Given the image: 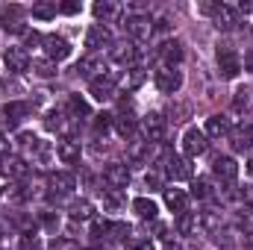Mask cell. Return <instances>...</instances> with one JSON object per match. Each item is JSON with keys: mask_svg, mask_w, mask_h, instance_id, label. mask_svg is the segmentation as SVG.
I'll use <instances>...</instances> for the list:
<instances>
[{"mask_svg": "<svg viewBox=\"0 0 253 250\" xmlns=\"http://www.w3.org/2000/svg\"><path fill=\"white\" fill-rule=\"evenodd\" d=\"M59 12H65V15H77V12H80V3H77V0H68V3H59Z\"/></svg>", "mask_w": 253, "mask_h": 250, "instance_id": "7bdbcfd3", "label": "cell"}, {"mask_svg": "<svg viewBox=\"0 0 253 250\" xmlns=\"http://www.w3.org/2000/svg\"><path fill=\"white\" fill-rule=\"evenodd\" d=\"M203 132H206V138H221V135H227V132H230V118H227V115H209Z\"/></svg>", "mask_w": 253, "mask_h": 250, "instance_id": "603a6c76", "label": "cell"}, {"mask_svg": "<svg viewBox=\"0 0 253 250\" xmlns=\"http://www.w3.org/2000/svg\"><path fill=\"white\" fill-rule=\"evenodd\" d=\"M112 124H115V129L124 135V138H129L132 132H135V115H132V103L129 100H121V109L112 115Z\"/></svg>", "mask_w": 253, "mask_h": 250, "instance_id": "9c48e42d", "label": "cell"}, {"mask_svg": "<svg viewBox=\"0 0 253 250\" xmlns=\"http://www.w3.org/2000/svg\"><path fill=\"white\" fill-rule=\"evenodd\" d=\"M212 21H215L218 30H233V27L239 24V9H236V6H227V3H218Z\"/></svg>", "mask_w": 253, "mask_h": 250, "instance_id": "e0dca14e", "label": "cell"}, {"mask_svg": "<svg viewBox=\"0 0 253 250\" xmlns=\"http://www.w3.org/2000/svg\"><path fill=\"white\" fill-rule=\"evenodd\" d=\"M121 203H124V197H121V191H118V188H109V191L103 194V206H106L109 212L121 209Z\"/></svg>", "mask_w": 253, "mask_h": 250, "instance_id": "d590c367", "label": "cell"}, {"mask_svg": "<svg viewBox=\"0 0 253 250\" xmlns=\"http://www.w3.org/2000/svg\"><path fill=\"white\" fill-rule=\"evenodd\" d=\"M245 245H248V248L253 250V233H248V236H245Z\"/></svg>", "mask_w": 253, "mask_h": 250, "instance_id": "c3c4849f", "label": "cell"}, {"mask_svg": "<svg viewBox=\"0 0 253 250\" xmlns=\"http://www.w3.org/2000/svg\"><path fill=\"white\" fill-rule=\"evenodd\" d=\"M206 147H209L206 132H203V129H197V126H189V129H186V135H183V153H186V159L203 156V153H206Z\"/></svg>", "mask_w": 253, "mask_h": 250, "instance_id": "8992f818", "label": "cell"}, {"mask_svg": "<svg viewBox=\"0 0 253 250\" xmlns=\"http://www.w3.org/2000/svg\"><path fill=\"white\" fill-rule=\"evenodd\" d=\"M50 250H74V245H71V242H53Z\"/></svg>", "mask_w": 253, "mask_h": 250, "instance_id": "bcb514c9", "label": "cell"}, {"mask_svg": "<svg viewBox=\"0 0 253 250\" xmlns=\"http://www.w3.org/2000/svg\"><path fill=\"white\" fill-rule=\"evenodd\" d=\"M242 106H248V91H245V88L236 91V109H242Z\"/></svg>", "mask_w": 253, "mask_h": 250, "instance_id": "ee69618b", "label": "cell"}, {"mask_svg": "<svg viewBox=\"0 0 253 250\" xmlns=\"http://www.w3.org/2000/svg\"><path fill=\"white\" fill-rule=\"evenodd\" d=\"M218 74L224 77V80H236L239 77V71H242V59H239V53L233 50V44H218Z\"/></svg>", "mask_w": 253, "mask_h": 250, "instance_id": "6da1fadb", "label": "cell"}, {"mask_svg": "<svg viewBox=\"0 0 253 250\" xmlns=\"http://www.w3.org/2000/svg\"><path fill=\"white\" fill-rule=\"evenodd\" d=\"M197 224H200L206 233H218V230H221V212H218V209H203V212L197 215Z\"/></svg>", "mask_w": 253, "mask_h": 250, "instance_id": "cb8c5ba5", "label": "cell"}, {"mask_svg": "<svg viewBox=\"0 0 253 250\" xmlns=\"http://www.w3.org/2000/svg\"><path fill=\"white\" fill-rule=\"evenodd\" d=\"M74 71L91 83V80H94V74H97V77H103V62H100V59H83V62H77Z\"/></svg>", "mask_w": 253, "mask_h": 250, "instance_id": "d4e9b609", "label": "cell"}, {"mask_svg": "<svg viewBox=\"0 0 253 250\" xmlns=\"http://www.w3.org/2000/svg\"><path fill=\"white\" fill-rule=\"evenodd\" d=\"M132 212H135L138 218H144V221H153L159 209H156L153 200H147V197H135V200H132Z\"/></svg>", "mask_w": 253, "mask_h": 250, "instance_id": "484cf974", "label": "cell"}, {"mask_svg": "<svg viewBox=\"0 0 253 250\" xmlns=\"http://www.w3.org/2000/svg\"><path fill=\"white\" fill-rule=\"evenodd\" d=\"M42 47H44V56H47L50 62H62V59H68V56H71V42H68L65 36H56V33L44 36Z\"/></svg>", "mask_w": 253, "mask_h": 250, "instance_id": "5b68a950", "label": "cell"}, {"mask_svg": "<svg viewBox=\"0 0 253 250\" xmlns=\"http://www.w3.org/2000/svg\"><path fill=\"white\" fill-rule=\"evenodd\" d=\"M6 153H9V138L0 132V156H6Z\"/></svg>", "mask_w": 253, "mask_h": 250, "instance_id": "7dc6e473", "label": "cell"}, {"mask_svg": "<svg viewBox=\"0 0 253 250\" xmlns=\"http://www.w3.org/2000/svg\"><path fill=\"white\" fill-rule=\"evenodd\" d=\"M129 250H156V245L150 239H135V242H129Z\"/></svg>", "mask_w": 253, "mask_h": 250, "instance_id": "b9f144b4", "label": "cell"}, {"mask_svg": "<svg viewBox=\"0 0 253 250\" xmlns=\"http://www.w3.org/2000/svg\"><path fill=\"white\" fill-rule=\"evenodd\" d=\"M248 174H253V159H251V165H248Z\"/></svg>", "mask_w": 253, "mask_h": 250, "instance_id": "681fc988", "label": "cell"}, {"mask_svg": "<svg viewBox=\"0 0 253 250\" xmlns=\"http://www.w3.org/2000/svg\"><path fill=\"white\" fill-rule=\"evenodd\" d=\"M91 215H94V206H91V200L80 197V200H74V203H71V218H74V221H88Z\"/></svg>", "mask_w": 253, "mask_h": 250, "instance_id": "83f0119b", "label": "cell"}, {"mask_svg": "<svg viewBox=\"0 0 253 250\" xmlns=\"http://www.w3.org/2000/svg\"><path fill=\"white\" fill-rule=\"evenodd\" d=\"M103 180H106V186L109 188H126V183H129V168L126 165H121V162H109L106 168H103Z\"/></svg>", "mask_w": 253, "mask_h": 250, "instance_id": "5bb4252c", "label": "cell"}, {"mask_svg": "<svg viewBox=\"0 0 253 250\" xmlns=\"http://www.w3.org/2000/svg\"><path fill=\"white\" fill-rule=\"evenodd\" d=\"M159 59L168 65V68H177V62L183 59V44L174 39V42H162V47H159Z\"/></svg>", "mask_w": 253, "mask_h": 250, "instance_id": "7402d4cb", "label": "cell"}, {"mask_svg": "<svg viewBox=\"0 0 253 250\" xmlns=\"http://www.w3.org/2000/svg\"><path fill=\"white\" fill-rule=\"evenodd\" d=\"M126 236H129V227H126V224H106V239L124 242Z\"/></svg>", "mask_w": 253, "mask_h": 250, "instance_id": "8d00e7d4", "label": "cell"}, {"mask_svg": "<svg viewBox=\"0 0 253 250\" xmlns=\"http://www.w3.org/2000/svg\"><path fill=\"white\" fill-rule=\"evenodd\" d=\"M165 174L174 180V183H180V180H191V162L186 156H165Z\"/></svg>", "mask_w": 253, "mask_h": 250, "instance_id": "4fadbf2b", "label": "cell"}, {"mask_svg": "<svg viewBox=\"0 0 253 250\" xmlns=\"http://www.w3.org/2000/svg\"><path fill=\"white\" fill-rule=\"evenodd\" d=\"M27 115H30V103H24V100H9L3 106V118H6L9 126H18Z\"/></svg>", "mask_w": 253, "mask_h": 250, "instance_id": "d6986e66", "label": "cell"}, {"mask_svg": "<svg viewBox=\"0 0 253 250\" xmlns=\"http://www.w3.org/2000/svg\"><path fill=\"white\" fill-rule=\"evenodd\" d=\"M68 112H71V118H74V121H77V118H88V115H91L88 103H85L80 94H68Z\"/></svg>", "mask_w": 253, "mask_h": 250, "instance_id": "4316f807", "label": "cell"}, {"mask_svg": "<svg viewBox=\"0 0 253 250\" xmlns=\"http://www.w3.org/2000/svg\"><path fill=\"white\" fill-rule=\"evenodd\" d=\"M42 42H44V36H39L36 30H33V33H27V44H42Z\"/></svg>", "mask_w": 253, "mask_h": 250, "instance_id": "f6af8a7d", "label": "cell"}, {"mask_svg": "<svg viewBox=\"0 0 253 250\" xmlns=\"http://www.w3.org/2000/svg\"><path fill=\"white\" fill-rule=\"evenodd\" d=\"M212 194V183L206 180V177H197L194 183H191V197H197V200H206Z\"/></svg>", "mask_w": 253, "mask_h": 250, "instance_id": "836d02e7", "label": "cell"}, {"mask_svg": "<svg viewBox=\"0 0 253 250\" xmlns=\"http://www.w3.org/2000/svg\"><path fill=\"white\" fill-rule=\"evenodd\" d=\"M144 80H147V71H144L141 65H132V68L124 74V85H126V88H138Z\"/></svg>", "mask_w": 253, "mask_h": 250, "instance_id": "4dcf8cb0", "label": "cell"}, {"mask_svg": "<svg viewBox=\"0 0 253 250\" xmlns=\"http://www.w3.org/2000/svg\"><path fill=\"white\" fill-rule=\"evenodd\" d=\"M56 156L62 159L65 165L77 162V159H80V141H77V138H71V135L59 138V141H56Z\"/></svg>", "mask_w": 253, "mask_h": 250, "instance_id": "ffe728a7", "label": "cell"}, {"mask_svg": "<svg viewBox=\"0 0 253 250\" xmlns=\"http://www.w3.org/2000/svg\"><path fill=\"white\" fill-rule=\"evenodd\" d=\"M197 230V212H183L177 215V233L180 236H191Z\"/></svg>", "mask_w": 253, "mask_h": 250, "instance_id": "f546056e", "label": "cell"}, {"mask_svg": "<svg viewBox=\"0 0 253 250\" xmlns=\"http://www.w3.org/2000/svg\"><path fill=\"white\" fill-rule=\"evenodd\" d=\"M115 85H118V74H103V77H94L88 83V94L97 103H109L115 97Z\"/></svg>", "mask_w": 253, "mask_h": 250, "instance_id": "3957f363", "label": "cell"}, {"mask_svg": "<svg viewBox=\"0 0 253 250\" xmlns=\"http://www.w3.org/2000/svg\"><path fill=\"white\" fill-rule=\"evenodd\" d=\"M3 65L9 68V74H24L30 68V56L24 47H6L3 50Z\"/></svg>", "mask_w": 253, "mask_h": 250, "instance_id": "9a60e30c", "label": "cell"}, {"mask_svg": "<svg viewBox=\"0 0 253 250\" xmlns=\"http://www.w3.org/2000/svg\"><path fill=\"white\" fill-rule=\"evenodd\" d=\"M153 83H156V88H159L162 94H177V91L183 88V71L162 65V68L153 74Z\"/></svg>", "mask_w": 253, "mask_h": 250, "instance_id": "7a4b0ae2", "label": "cell"}, {"mask_svg": "<svg viewBox=\"0 0 253 250\" xmlns=\"http://www.w3.org/2000/svg\"><path fill=\"white\" fill-rule=\"evenodd\" d=\"M109 129H112V115H109V112H103V115L94 118V132H97V135H106Z\"/></svg>", "mask_w": 253, "mask_h": 250, "instance_id": "74e56055", "label": "cell"}, {"mask_svg": "<svg viewBox=\"0 0 253 250\" xmlns=\"http://www.w3.org/2000/svg\"><path fill=\"white\" fill-rule=\"evenodd\" d=\"M165 206H168L171 212L183 215V212H189V209H186V206H189V194H186L183 188H165Z\"/></svg>", "mask_w": 253, "mask_h": 250, "instance_id": "44dd1931", "label": "cell"}, {"mask_svg": "<svg viewBox=\"0 0 253 250\" xmlns=\"http://www.w3.org/2000/svg\"><path fill=\"white\" fill-rule=\"evenodd\" d=\"M124 30L132 42H147L153 36V21H150V15H132L129 12L124 21Z\"/></svg>", "mask_w": 253, "mask_h": 250, "instance_id": "277c9868", "label": "cell"}, {"mask_svg": "<svg viewBox=\"0 0 253 250\" xmlns=\"http://www.w3.org/2000/svg\"><path fill=\"white\" fill-rule=\"evenodd\" d=\"M33 74L47 80V77H53V74H56V62H50L47 56H44V59H33Z\"/></svg>", "mask_w": 253, "mask_h": 250, "instance_id": "1f68e13d", "label": "cell"}, {"mask_svg": "<svg viewBox=\"0 0 253 250\" xmlns=\"http://www.w3.org/2000/svg\"><path fill=\"white\" fill-rule=\"evenodd\" d=\"M9 174H12V177H24V174H27V162L12 159V162H9Z\"/></svg>", "mask_w": 253, "mask_h": 250, "instance_id": "ab89813d", "label": "cell"}, {"mask_svg": "<svg viewBox=\"0 0 253 250\" xmlns=\"http://www.w3.org/2000/svg\"><path fill=\"white\" fill-rule=\"evenodd\" d=\"M47 186L53 191V197H62V194H71V191L77 188V180H74V174H68V171H53L50 180H47Z\"/></svg>", "mask_w": 253, "mask_h": 250, "instance_id": "2e32d148", "label": "cell"}, {"mask_svg": "<svg viewBox=\"0 0 253 250\" xmlns=\"http://www.w3.org/2000/svg\"><path fill=\"white\" fill-rule=\"evenodd\" d=\"M212 174H215L224 186H233L236 177H239V165H236L233 156H218V159L212 162Z\"/></svg>", "mask_w": 253, "mask_h": 250, "instance_id": "30bf717a", "label": "cell"}, {"mask_svg": "<svg viewBox=\"0 0 253 250\" xmlns=\"http://www.w3.org/2000/svg\"><path fill=\"white\" fill-rule=\"evenodd\" d=\"M24 6H18V3H12V6H6L3 12H0V21H3V30L6 33H27V27H24Z\"/></svg>", "mask_w": 253, "mask_h": 250, "instance_id": "ba28073f", "label": "cell"}, {"mask_svg": "<svg viewBox=\"0 0 253 250\" xmlns=\"http://www.w3.org/2000/svg\"><path fill=\"white\" fill-rule=\"evenodd\" d=\"M239 203H242L245 209H253V186H245L239 191Z\"/></svg>", "mask_w": 253, "mask_h": 250, "instance_id": "f35d334b", "label": "cell"}, {"mask_svg": "<svg viewBox=\"0 0 253 250\" xmlns=\"http://www.w3.org/2000/svg\"><path fill=\"white\" fill-rule=\"evenodd\" d=\"M227 135H230V147H233L236 153H248V150L253 147V124L233 126Z\"/></svg>", "mask_w": 253, "mask_h": 250, "instance_id": "8fae6325", "label": "cell"}, {"mask_svg": "<svg viewBox=\"0 0 253 250\" xmlns=\"http://www.w3.org/2000/svg\"><path fill=\"white\" fill-rule=\"evenodd\" d=\"M44 126H47V129H53V132H62L65 126H68V121H65V112H59V109L47 112V118H44Z\"/></svg>", "mask_w": 253, "mask_h": 250, "instance_id": "e575fe53", "label": "cell"}, {"mask_svg": "<svg viewBox=\"0 0 253 250\" xmlns=\"http://www.w3.org/2000/svg\"><path fill=\"white\" fill-rule=\"evenodd\" d=\"M144 183H147V188H162V174L159 171H147Z\"/></svg>", "mask_w": 253, "mask_h": 250, "instance_id": "60d3db41", "label": "cell"}, {"mask_svg": "<svg viewBox=\"0 0 253 250\" xmlns=\"http://www.w3.org/2000/svg\"><path fill=\"white\" fill-rule=\"evenodd\" d=\"M162 135H165V118L159 112H150V115L141 118V138L147 144H159Z\"/></svg>", "mask_w": 253, "mask_h": 250, "instance_id": "52a82bcc", "label": "cell"}, {"mask_svg": "<svg viewBox=\"0 0 253 250\" xmlns=\"http://www.w3.org/2000/svg\"><path fill=\"white\" fill-rule=\"evenodd\" d=\"M56 12H59V6H56L53 0H39V3H33V18L50 21V18H56Z\"/></svg>", "mask_w": 253, "mask_h": 250, "instance_id": "f1b7e54d", "label": "cell"}, {"mask_svg": "<svg viewBox=\"0 0 253 250\" xmlns=\"http://www.w3.org/2000/svg\"><path fill=\"white\" fill-rule=\"evenodd\" d=\"M109 56H112V62L118 65H129L138 59V47L132 44V42H118V44H112V50H109Z\"/></svg>", "mask_w": 253, "mask_h": 250, "instance_id": "ac0fdd59", "label": "cell"}, {"mask_svg": "<svg viewBox=\"0 0 253 250\" xmlns=\"http://www.w3.org/2000/svg\"><path fill=\"white\" fill-rule=\"evenodd\" d=\"M85 47H88L91 53H97L100 47H112V33H109V27H103V24L88 27V33H85Z\"/></svg>", "mask_w": 253, "mask_h": 250, "instance_id": "7c38bea8", "label": "cell"}, {"mask_svg": "<svg viewBox=\"0 0 253 250\" xmlns=\"http://www.w3.org/2000/svg\"><path fill=\"white\" fill-rule=\"evenodd\" d=\"M91 12H94V18H97V21H112L118 9H115L109 0H100V3H94V9H91Z\"/></svg>", "mask_w": 253, "mask_h": 250, "instance_id": "d6a6232c", "label": "cell"}]
</instances>
